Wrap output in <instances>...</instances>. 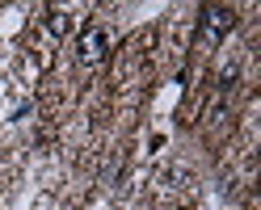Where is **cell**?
Returning a JSON list of instances; mask_svg holds the SVG:
<instances>
[{"label":"cell","mask_w":261,"mask_h":210,"mask_svg":"<svg viewBox=\"0 0 261 210\" xmlns=\"http://www.w3.org/2000/svg\"><path fill=\"white\" fill-rule=\"evenodd\" d=\"M106 51H110V34H106L101 25H85V29H80L76 59L85 63V68H89V63H101V59H106Z\"/></svg>","instance_id":"2"},{"label":"cell","mask_w":261,"mask_h":210,"mask_svg":"<svg viewBox=\"0 0 261 210\" xmlns=\"http://www.w3.org/2000/svg\"><path fill=\"white\" fill-rule=\"evenodd\" d=\"M232 25H236V9L206 5V9L198 13V42H202V46H219L227 34H232Z\"/></svg>","instance_id":"1"},{"label":"cell","mask_w":261,"mask_h":210,"mask_svg":"<svg viewBox=\"0 0 261 210\" xmlns=\"http://www.w3.org/2000/svg\"><path fill=\"white\" fill-rule=\"evenodd\" d=\"M46 29H51L55 38H63V34L72 29V17H68L63 9H51V13H46Z\"/></svg>","instance_id":"3"}]
</instances>
